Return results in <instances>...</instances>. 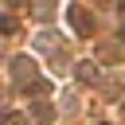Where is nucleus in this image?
I'll use <instances>...</instances> for the list:
<instances>
[{
	"mask_svg": "<svg viewBox=\"0 0 125 125\" xmlns=\"http://www.w3.org/2000/svg\"><path fill=\"white\" fill-rule=\"evenodd\" d=\"M66 16H70V23H74V31H82V35H90V31H94V20H90V16L82 12V8H70Z\"/></svg>",
	"mask_w": 125,
	"mask_h": 125,
	"instance_id": "obj_1",
	"label": "nucleus"
},
{
	"mask_svg": "<svg viewBox=\"0 0 125 125\" xmlns=\"http://www.w3.org/2000/svg\"><path fill=\"white\" fill-rule=\"evenodd\" d=\"M121 43H125V23H121Z\"/></svg>",
	"mask_w": 125,
	"mask_h": 125,
	"instance_id": "obj_2",
	"label": "nucleus"
}]
</instances>
